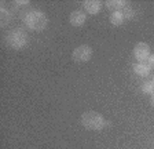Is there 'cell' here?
Instances as JSON below:
<instances>
[{"label":"cell","mask_w":154,"mask_h":149,"mask_svg":"<svg viewBox=\"0 0 154 149\" xmlns=\"http://www.w3.org/2000/svg\"><path fill=\"white\" fill-rule=\"evenodd\" d=\"M81 124L84 126V128L87 130H94V131H99L103 130L106 126L105 116L99 112L95 110H87L81 115Z\"/></svg>","instance_id":"obj_2"},{"label":"cell","mask_w":154,"mask_h":149,"mask_svg":"<svg viewBox=\"0 0 154 149\" xmlns=\"http://www.w3.org/2000/svg\"><path fill=\"white\" fill-rule=\"evenodd\" d=\"M29 36L22 28H14L6 35V43L13 50H21L28 44Z\"/></svg>","instance_id":"obj_3"},{"label":"cell","mask_w":154,"mask_h":149,"mask_svg":"<svg viewBox=\"0 0 154 149\" xmlns=\"http://www.w3.org/2000/svg\"><path fill=\"white\" fill-rule=\"evenodd\" d=\"M121 11H122V14H124L125 20H131V18H134V15H135V11L132 10V7H129V6H127L124 10H121Z\"/></svg>","instance_id":"obj_13"},{"label":"cell","mask_w":154,"mask_h":149,"mask_svg":"<svg viewBox=\"0 0 154 149\" xmlns=\"http://www.w3.org/2000/svg\"><path fill=\"white\" fill-rule=\"evenodd\" d=\"M132 69L140 78H147L151 73V68L147 65V62H136V64L132 65Z\"/></svg>","instance_id":"obj_8"},{"label":"cell","mask_w":154,"mask_h":149,"mask_svg":"<svg viewBox=\"0 0 154 149\" xmlns=\"http://www.w3.org/2000/svg\"><path fill=\"white\" fill-rule=\"evenodd\" d=\"M11 18H13L11 11H10L8 8H6V7H2V8H0V25L3 26V28L7 26L11 22Z\"/></svg>","instance_id":"obj_11"},{"label":"cell","mask_w":154,"mask_h":149,"mask_svg":"<svg viewBox=\"0 0 154 149\" xmlns=\"http://www.w3.org/2000/svg\"><path fill=\"white\" fill-rule=\"evenodd\" d=\"M106 8L112 13H116V11H121L124 10L125 7L128 6V2H125V0H107L105 3Z\"/></svg>","instance_id":"obj_9"},{"label":"cell","mask_w":154,"mask_h":149,"mask_svg":"<svg viewBox=\"0 0 154 149\" xmlns=\"http://www.w3.org/2000/svg\"><path fill=\"white\" fill-rule=\"evenodd\" d=\"M23 24L26 28L35 32H42L48 26V18L45 13L40 10H30L23 15Z\"/></svg>","instance_id":"obj_1"},{"label":"cell","mask_w":154,"mask_h":149,"mask_svg":"<svg viewBox=\"0 0 154 149\" xmlns=\"http://www.w3.org/2000/svg\"><path fill=\"white\" fill-rule=\"evenodd\" d=\"M103 4L100 3L99 0H85L83 2V8L85 14H90V15H96L99 14L102 10Z\"/></svg>","instance_id":"obj_6"},{"label":"cell","mask_w":154,"mask_h":149,"mask_svg":"<svg viewBox=\"0 0 154 149\" xmlns=\"http://www.w3.org/2000/svg\"><path fill=\"white\" fill-rule=\"evenodd\" d=\"M150 46L144 42L136 43V46L134 47V58L138 62H146L150 57Z\"/></svg>","instance_id":"obj_5"},{"label":"cell","mask_w":154,"mask_h":149,"mask_svg":"<svg viewBox=\"0 0 154 149\" xmlns=\"http://www.w3.org/2000/svg\"><path fill=\"white\" fill-rule=\"evenodd\" d=\"M91 58H92V47L88 44L79 46V47H76V49L73 50V52H72V59H73L74 62L83 64V62H88Z\"/></svg>","instance_id":"obj_4"},{"label":"cell","mask_w":154,"mask_h":149,"mask_svg":"<svg viewBox=\"0 0 154 149\" xmlns=\"http://www.w3.org/2000/svg\"><path fill=\"white\" fill-rule=\"evenodd\" d=\"M109 21H110V24H112V25L120 26V25H122V24H124L127 20H125V17H124V14H122V11H116V13L110 14Z\"/></svg>","instance_id":"obj_10"},{"label":"cell","mask_w":154,"mask_h":149,"mask_svg":"<svg viewBox=\"0 0 154 149\" xmlns=\"http://www.w3.org/2000/svg\"><path fill=\"white\" fill-rule=\"evenodd\" d=\"M151 80H153V83H154V76H153V78H151Z\"/></svg>","instance_id":"obj_17"},{"label":"cell","mask_w":154,"mask_h":149,"mask_svg":"<svg viewBox=\"0 0 154 149\" xmlns=\"http://www.w3.org/2000/svg\"><path fill=\"white\" fill-rule=\"evenodd\" d=\"M85 21H87V14L83 10H74L69 15V22L73 26H76V28L83 26L85 24Z\"/></svg>","instance_id":"obj_7"},{"label":"cell","mask_w":154,"mask_h":149,"mask_svg":"<svg viewBox=\"0 0 154 149\" xmlns=\"http://www.w3.org/2000/svg\"><path fill=\"white\" fill-rule=\"evenodd\" d=\"M14 4H17L18 7H25V6H29L30 2L29 0H17V2H14Z\"/></svg>","instance_id":"obj_14"},{"label":"cell","mask_w":154,"mask_h":149,"mask_svg":"<svg viewBox=\"0 0 154 149\" xmlns=\"http://www.w3.org/2000/svg\"><path fill=\"white\" fill-rule=\"evenodd\" d=\"M146 62H147V65L151 69H154V54H150V57H149V59Z\"/></svg>","instance_id":"obj_15"},{"label":"cell","mask_w":154,"mask_h":149,"mask_svg":"<svg viewBox=\"0 0 154 149\" xmlns=\"http://www.w3.org/2000/svg\"><path fill=\"white\" fill-rule=\"evenodd\" d=\"M142 91H143L144 94H153L154 93V83L153 80H144L143 83H142Z\"/></svg>","instance_id":"obj_12"},{"label":"cell","mask_w":154,"mask_h":149,"mask_svg":"<svg viewBox=\"0 0 154 149\" xmlns=\"http://www.w3.org/2000/svg\"><path fill=\"white\" fill-rule=\"evenodd\" d=\"M151 105H153V106H154V93H153V94H151Z\"/></svg>","instance_id":"obj_16"}]
</instances>
